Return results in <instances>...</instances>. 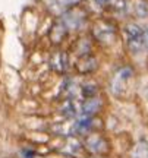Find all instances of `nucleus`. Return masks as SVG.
Returning a JSON list of instances; mask_svg holds the SVG:
<instances>
[{"mask_svg": "<svg viewBox=\"0 0 148 158\" xmlns=\"http://www.w3.org/2000/svg\"><path fill=\"white\" fill-rule=\"evenodd\" d=\"M128 47L132 51H141L148 48V29H142L135 23H129L125 28Z\"/></svg>", "mask_w": 148, "mask_h": 158, "instance_id": "nucleus-1", "label": "nucleus"}, {"mask_svg": "<svg viewBox=\"0 0 148 158\" xmlns=\"http://www.w3.org/2000/svg\"><path fill=\"white\" fill-rule=\"evenodd\" d=\"M85 147L94 154H103L107 151V142L104 141L103 136L92 133L85 138Z\"/></svg>", "mask_w": 148, "mask_h": 158, "instance_id": "nucleus-2", "label": "nucleus"}, {"mask_svg": "<svg viewBox=\"0 0 148 158\" xmlns=\"http://www.w3.org/2000/svg\"><path fill=\"white\" fill-rule=\"evenodd\" d=\"M131 76H132V70L129 68H123L122 70H119V72L116 73L113 82H112V88H113V91L116 94L123 89L125 84L128 82V79L131 78Z\"/></svg>", "mask_w": 148, "mask_h": 158, "instance_id": "nucleus-3", "label": "nucleus"}, {"mask_svg": "<svg viewBox=\"0 0 148 158\" xmlns=\"http://www.w3.org/2000/svg\"><path fill=\"white\" fill-rule=\"evenodd\" d=\"M50 64L56 72H65L68 69V56L65 51H56L50 57Z\"/></svg>", "mask_w": 148, "mask_h": 158, "instance_id": "nucleus-4", "label": "nucleus"}, {"mask_svg": "<svg viewBox=\"0 0 148 158\" xmlns=\"http://www.w3.org/2000/svg\"><path fill=\"white\" fill-rule=\"evenodd\" d=\"M94 34L98 40H108L114 35V29L106 22H100L94 27Z\"/></svg>", "mask_w": 148, "mask_h": 158, "instance_id": "nucleus-5", "label": "nucleus"}, {"mask_svg": "<svg viewBox=\"0 0 148 158\" xmlns=\"http://www.w3.org/2000/svg\"><path fill=\"white\" fill-rule=\"evenodd\" d=\"M81 149V143L75 138H72V136H68V141L65 142V148H63V151L66 154H70V155H74V154H76L78 151Z\"/></svg>", "mask_w": 148, "mask_h": 158, "instance_id": "nucleus-6", "label": "nucleus"}, {"mask_svg": "<svg viewBox=\"0 0 148 158\" xmlns=\"http://www.w3.org/2000/svg\"><path fill=\"white\" fill-rule=\"evenodd\" d=\"M133 158H148V142L147 141H141L135 147Z\"/></svg>", "mask_w": 148, "mask_h": 158, "instance_id": "nucleus-7", "label": "nucleus"}, {"mask_svg": "<svg viewBox=\"0 0 148 158\" xmlns=\"http://www.w3.org/2000/svg\"><path fill=\"white\" fill-rule=\"evenodd\" d=\"M137 12H138V15L139 16H147L148 15V7L145 3H142V2H139L137 5Z\"/></svg>", "mask_w": 148, "mask_h": 158, "instance_id": "nucleus-8", "label": "nucleus"}, {"mask_svg": "<svg viewBox=\"0 0 148 158\" xmlns=\"http://www.w3.org/2000/svg\"><path fill=\"white\" fill-rule=\"evenodd\" d=\"M66 2H69V3H76L78 0H66Z\"/></svg>", "mask_w": 148, "mask_h": 158, "instance_id": "nucleus-9", "label": "nucleus"}]
</instances>
